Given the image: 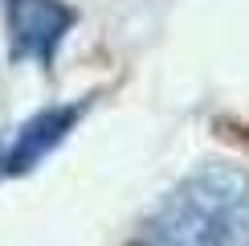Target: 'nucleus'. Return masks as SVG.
<instances>
[{"instance_id": "f257e3e1", "label": "nucleus", "mask_w": 249, "mask_h": 246, "mask_svg": "<svg viewBox=\"0 0 249 246\" xmlns=\"http://www.w3.org/2000/svg\"><path fill=\"white\" fill-rule=\"evenodd\" d=\"M143 246H249V172L200 164L151 213Z\"/></svg>"}, {"instance_id": "f03ea898", "label": "nucleus", "mask_w": 249, "mask_h": 246, "mask_svg": "<svg viewBox=\"0 0 249 246\" xmlns=\"http://www.w3.org/2000/svg\"><path fill=\"white\" fill-rule=\"evenodd\" d=\"M8 20V58L33 62L49 70L57 62V49L74 29V8L66 0H0Z\"/></svg>"}, {"instance_id": "7ed1b4c3", "label": "nucleus", "mask_w": 249, "mask_h": 246, "mask_svg": "<svg viewBox=\"0 0 249 246\" xmlns=\"http://www.w3.org/2000/svg\"><path fill=\"white\" fill-rule=\"evenodd\" d=\"M82 115H86V102H61V107H45L37 115H29L8 140H0V181L25 177L29 168H37L78 127Z\"/></svg>"}]
</instances>
